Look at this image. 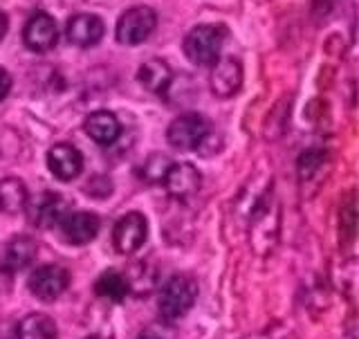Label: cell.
<instances>
[{
	"label": "cell",
	"mask_w": 359,
	"mask_h": 339,
	"mask_svg": "<svg viewBox=\"0 0 359 339\" xmlns=\"http://www.w3.org/2000/svg\"><path fill=\"white\" fill-rule=\"evenodd\" d=\"M27 187L22 185V180L18 178H5L0 180V211L3 213H9V216H14V213L22 211L27 205Z\"/></svg>",
	"instance_id": "19"
},
{
	"label": "cell",
	"mask_w": 359,
	"mask_h": 339,
	"mask_svg": "<svg viewBox=\"0 0 359 339\" xmlns=\"http://www.w3.org/2000/svg\"><path fill=\"white\" fill-rule=\"evenodd\" d=\"M39 245L29 236H14L3 250V256H0V274L5 277H14L22 270H27L34 258H36Z\"/></svg>",
	"instance_id": "8"
},
{
	"label": "cell",
	"mask_w": 359,
	"mask_h": 339,
	"mask_svg": "<svg viewBox=\"0 0 359 339\" xmlns=\"http://www.w3.org/2000/svg\"><path fill=\"white\" fill-rule=\"evenodd\" d=\"M67 286H70V272L56 263H45L36 267L27 279L29 295L43 303L56 301L67 290Z\"/></svg>",
	"instance_id": "3"
},
{
	"label": "cell",
	"mask_w": 359,
	"mask_h": 339,
	"mask_svg": "<svg viewBox=\"0 0 359 339\" xmlns=\"http://www.w3.org/2000/svg\"><path fill=\"white\" fill-rule=\"evenodd\" d=\"M11 90V77L5 67H0V101H5Z\"/></svg>",
	"instance_id": "21"
},
{
	"label": "cell",
	"mask_w": 359,
	"mask_h": 339,
	"mask_svg": "<svg viewBox=\"0 0 359 339\" xmlns=\"http://www.w3.org/2000/svg\"><path fill=\"white\" fill-rule=\"evenodd\" d=\"M162 185L166 187V191L173 198L187 200V198L198 194V189L202 185V175H200V171L191 162H180V164L173 162Z\"/></svg>",
	"instance_id": "13"
},
{
	"label": "cell",
	"mask_w": 359,
	"mask_h": 339,
	"mask_svg": "<svg viewBox=\"0 0 359 339\" xmlns=\"http://www.w3.org/2000/svg\"><path fill=\"white\" fill-rule=\"evenodd\" d=\"M128 292H130L128 279L121 272H117V270H104V272L99 274V279L95 281V295L101 299L119 303L128 297Z\"/></svg>",
	"instance_id": "17"
},
{
	"label": "cell",
	"mask_w": 359,
	"mask_h": 339,
	"mask_svg": "<svg viewBox=\"0 0 359 339\" xmlns=\"http://www.w3.org/2000/svg\"><path fill=\"white\" fill-rule=\"evenodd\" d=\"M86 133L90 135V140H95L97 144L110 146L112 142H117L119 133H121V124L119 119L108 110H97L86 119Z\"/></svg>",
	"instance_id": "15"
},
{
	"label": "cell",
	"mask_w": 359,
	"mask_h": 339,
	"mask_svg": "<svg viewBox=\"0 0 359 339\" xmlns=\"http://www.w3.org/2000/svg\"><path fill=\"white\" fill-rule=\"evenodd\" d=\"M209 86L216 97H233L243 86V65L233 56H222L213 63V70L209 77Z\"/></svg>",
	"instance_id": "10"
},
{
	"label": "cell",
	"mask_w": 359,
	"mask_h": 339,
	"mask_svg": "<svg viewBox=\"0 0 359 339\" xmlns=\"http://www.w3.org/2000/svg\"><path fill=\"white\" fill-rule=\"evenodd\" d=\"M137 79H140V84L146 90H149V93H153V95H166L168 86H171V81H173V72H171V67H168L166 61L151 59V61H146L140 67Z\"/></svg>",
	"instance_id": "16"
},
{
	"label": "cell",
	"mask_w": 359,
	"mask_h": 339,
	"mask_svg": "<svg viewBox=\"0 0 359 339\" xmlns=\"http://www.w3.org/2000/svg\"><path fill=\"white\" fill-rule=\"evenodd\" d=\"M59 39V29H56V22L50 14L45 11H36L32 14L25 29H22V41L32 50V52H48L56 45Z\"/></svg>",
	"instance_id": "11"
},
{
	"label": "cell",
	"mask_w": 359,
	"mask_h": 339,
	"mask_svg": "<svg viewBox=\"0 0 359 339\" xmlns=\"http://www.w3.org/2000/svg\"><path fill=\"white\" fill-rule=\"evenodd\" d=\"M171 164L173 162L168 160L166 155L153 153L149 160L144 162V166H142V178L146 180V182H151V185H162L166 173H168V168H171Z\"/></svg>",
	"instance_id": "20"
},
{
	"label": "cell",
	"mask_w": 359,
	"mask_h": 339,
	"mask_svg": "<svg viewBox=\"0 0 359 339\" xmlns=\"http://www.w3.org/2000/svg\"><path fill=\"white\" fill-rule=\"evenodd\" d=\"M227 29L222 25H198L184 39V54L196 65H213L220 59Z\"/></svg>",
	"instance_id": "2"
},
{
	"label": "cell",
	"mask_w": 359,
	"mask_h": 339,
	"mask_svg": "<svg viewBox=\"0 0 359 339\" xmlns=\"http://www.w3.org/2000/svg\"><path fill=\"white\" fill-rule=\"evenodd\" d=\"M48 168L56 180L70 182L83 171V155L72 144H56L48 151Z\"/></svg>",
	"instance_id": "12"
},
{
	"label": "cell",
	"mask_w": 359,
	"mask_h": 339,
	"mask_svg": "<svg viewBox=\"0 0 359 339\" xmlns=\"http://www.w3.org/2000/svg\"><path fill=\"white\" fill-rule=\"evenodd\" d=\"M7 29H9V18H7V14H5V11L0 9V41L5 39Z\"/></svg>",
	"instance_id": "22"
},
{
	"label": "cell",
	"mask_w": 359,
	"mask_h": 339,
	"mask_svg": "<svg viewBox=\"0 0 359 339\" xmlns=\"http://www.w3.org/2000/svg\"><path fill=\"white\" fill-rule=\"evenodd\" d=\"M209 133L211 128L205 117L198 112H187L168 124L166 140L177 151H198Z\"/></svg>",
	"instance_id": "4"
},
{
	"label": "cell",
	"mask_w": 359,
	"mask_h": 339,
	"mask_svg": "<svg viewBox=\"0 0 359 339\" xmlns=\"http://www.w3.org/2000/svg\"><path fill=\"white\" fill-rule=\"evenodd\" d=\"M104 20L95 14H76L65 25V36L76 48H93L104 39Z\"/></svg>",
	"instance_id": "14"
},
{
	"label": "cell",
	"mask_w": 359,
	"mask_h": 339,
	"mask_svg": "<svg viewBox=\"0 0 359 339\" xmlns=\"http://www.w3.org/2000/svg\"><path fill=\"white\" fill-rule=\"evenodd\" d=\"M61 225V234L65 243L70 245H88L93 243L99 230H101V220L97 213H90V211H74V213H65Z\"/></svg>",
	"instance_id": "9"
},
{
	"label": "cell",
	"mask_w": 359,
	"mask_h": 339,
	"mask_svg": "<svg viewBox=\"0 0 359 339\" xmlns=\"http://www.w3.org/2000/svg\"><path fill=\"white\" fill-rule=\"evenodd\" d=\"M198 299V281L191 274H173L166 281L157 297V310L166 324L184 319Z\"/></svg>",
	"instance_id": "1"
},
{
	"label": "cell",
	"mask_w": 359,
	"mask_h": 339,
	"mask_svg": "<svg viewBox=\"0 0 359 339\" xmlns=\"http://www.w3.org/2000/svg\"><path fill=\"white\" fill-rule=\"evenodd\" d=\"M18 339H59V328L50 314L32 312L18 324Z\"/></svg>",
	"instance_id": "18"
},
{
	"label": "cell",
	"mask_w": 359,
	"mask_h": 339,
	"mask_svg": "<svg viewBox=\"0 0 359 339\" xmlns=\"http://www.w3.org/2000/svg\"><path fill=\"white\" fill-rule=\"evenodd\" d=\"M137 339H164V337H160V335L153 333V331H146V333H142Z\"/></svg>",
	"instance_id": "23"
},
{
	"label": "cell",
	"mask_w": 359,
	"mask_h": 339,
	"mask_svg": "<svg viewBox=\"0 0 359 339\" xmlns=\"http://www.w3.org/2000/svg\"><path fill=\"white\" fill-rule=\"evenodd\" d=\"M25 211H27L29 225L48 230L63 220L65 200H63V196L54 194V191H43V194H39L36 198H27Z\"/></svg>",
	"instance_id": "7"
},
{
	"label": "cell",
	"mask_w": 359,
	"mask_h": 339,
	"mask_svg": "<svg viewBox=\"0 0 359 339\" xmlns=\"http://www.w3.org/2000/svg\"><path fill=\"white\" fill-rule=\"evenodd\" d=\"M83 339H106L104 335H88V337H83Z\"/></svg>",
	"instance_id": "24"
},
{
	"label": "cell",
	"mask_w": 359,
	"mask_h": 339,
	"mask_svg": "<svg viewBox=\"0 0 359 339\" xmlns=\"http://www.w3.org/2000/svg\"><path fill=\"white\" fill-rule=\"evenodd\" d=\"M157 27V14L151 7H133L117 20V41L121 45H140Z\"/></svg>",
	"instance_id": "5"
},
{
	"label": "cell",
	"mask_w": 359,
	"mask_h": 339,
	"mask_svg": "<svg viewBox=\"0 0 359 339\" xmlns=\"http://www.w3.org/2000/svg\"><path fill=\"white\" fill-rule=\"evenodd\" d=\"M149 239V222L140 211L123 213L112 230V243L119 254H135Z\"/></svg>",
	"instance_id": "6"
}]
</instances>
